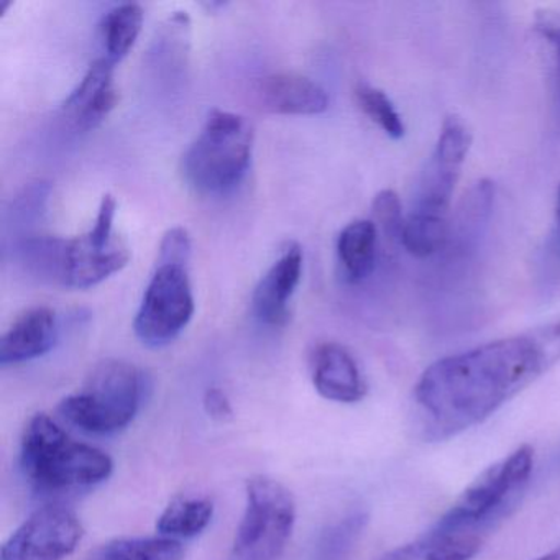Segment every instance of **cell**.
I'll return each mask as SVG.
<instances>
[{"label": "cell", "mask_w": 560, "mask_h": 560, "mask_svg": "<svg viewBox=\"0 0 560 560\" xmlns=\"http://www.w3.org/2000/svg\"><path fill=\"white\" fill-rule=\"evenodd\" d=\"M195 316V294L182 265H156L133 320L137 339L160 349L178 339Z\"/></svg>", "instance_id": "7"}, {"label": "cell", "mask_w": 560, "mask_h": 560, "mask_svg": "<svg viewBox=\"0 0 560 560\" xmlns=\"http://www.w3.org/2000/svg\"><path fill=\"white\" fill-rule=\"evenodd\" d=\"M471 147V132L458 116L442 124L434 152L422 172L412 212L447 218L455 185Z\"/></svg>", "instance_id": "10"}, {"label": "cell", "mask_w": 560, "mask_h": 560, "mask_svg": "<svg viewBox=\"0 0 560 560\" xmlns=\"http://www.w3.org/2000/svg\"><path fill=\"white\" fill-rule=\"evenodd\" d=\"M83 537L84 526L74 511L48 504L8 537L0 560H67L77 552Z\"/></svg>", "instance_id": "9"}, {"label": "cell", "mask_w": 560, "mask_h": 560, "mask_svg": "<svg viewBox=\"0 0 560 560\" xmlns=\"http://www.w3.org/2000/svg\"><path fill=\"white\" fill-rule=\"evenodd\" d=\"M536 560H560V546Z\"/></svg>", "instance_id": "29"}, {"label": "cell", "mask_w": 560, "mask_h": 560, "mask_svg": "<svg viewBox=\"0 0 560 560\" xmlns=\"http://www.w3.org/2000/svg\"><path fill=\"white\" fill-rule=\"evenodd\" d=\"M303 277V252L298 244L284 248L270 270L258 281L254 293L255 316L270 327L290 323V303Z\"/></svg>", "instance_id": "11"}, {"label": "cell", "mask_w": 560, "mask_h": 560, "mask_svg": "<svg viewBox=\"0 0 560 560\" xmlns=\"http://www.w3.org/2000/svg\"><path fill=\"white\" fill-rule=\"evenodd\" d=\"M116 211V199L104 196L93 228L81 237L67 241L65 288L90 290L129 265V247L114 234Z\"/></svg>", "instance_id": "8"}, {"label": "cell", "mask_w": 560, "mask_h": 560, "mask_svg": "<svg viewBox=\"0 0 560 560\" xmlns=\"http://www.w3.org/2000/svg\"><path fill=\"white\" fill-rule=\"evenodd\" d=\"M560 362V319L444 357L412 392L415 424L428 442L462 434Z\"/></svg>", "instance_id": "1"}, {"label": "cell", "mask_w": 560, "mask_h": 560, "mask_svg": "<svg viewBox=\"0 0 560 560\" xmlns=\"http://www.w3.org/2000/svg\"><path fill=\"white\" fill-rule=\"evenodd\" d=\"M261 109L278 116H319L329 107V96L310 78L278 73L264 78L257 86Z\"/></svg>", "instance_id": "15"}, {"label": "cell", "mask_w": 560, "mask_h": 560, "mask_svg": "<svg viewBox=\"0 0 560 560\" xmlns=\"http://www.w3.org/2000/svg\"><path fill=\"white\" fill-rule=\"evenodd\" d=\"M534 25L540 37L552 48L553 96H556V109L560 116V14L550 11L537 12Z\"/></svg>", "instance_id": "26"}, {"label": "cell", "mask_w": 560, "mask_h": 560, "mask_svg": "<svg viewBox=\"0 0 560 560\" xmlns=\"http://www.w3.org/2000/svg\"><path fill=\"white\" fill-rule=\"evenodd\" d=\"M378 229L373 221L350 222L337 238V255L350 283H360L375 270Z\"/></svg>", "instance_id": "17"}, {"label": "cell", "mask_w": 560, "mask_h": 560, "mask_svg": "<svg viewBox=\"0 0 560 560\" xmlns=\"http://www.w3.org/2000/svg\"><path fill=\"white\" fill-rule=\"evenodd\" d=\"M212 516L214 504L209 498L178 497L160 514L156 530L172 539H192L208 529Z\"/></svg>", "instance_id": "18"}, {"label": "cell", "mask_w": 560, "mask_h": 560, "mask_svg": "<svg viewBox=\"0 0 560 560\" xmlns=\"http://www.w3.org/2000/svg\"><path fill=\"white\" fill-rule=\"evenodd\" d=\"M252 152V124L238 114L212 109L183 156V178L199 195H228L247 176Z\"/></svg>", "instance_id": "3"}, {"label": "cell", "mask_w": 560, "mask_h": 560, "mask_svg": "<svg viewBox=\"0 0 560 560\" xmlns=\"http://www.w3.org/2000/svg\"><path fill=\"white\" fill-rule=\"evenodd\" d=\"M191 255V238L183 228H173L163 235L160 245L159 265H182L186 267Z\"/></svg>", "instance_id": "27"}, {"label": "cell", "mask_w": 560, "mask_h": 560, "mask_svg": "<svg viewBox=\"0 0 560 560\" xmlns=\"http://www.w3.org/2000/svg\"><path fill=\"white\" fill-rule=\"evenodd\" d=\"M58 339V319L47 306L25 311L0 339V365H19L47 355Z\"/></svg>", "instance_id": "14"}, {"label": "cell", "mask_w": 560, "mask_h": 560, "mask_svg": "<svg viewBox=\"0 0 560 560\" xmlns=\"http://www.w3.org/2000/svg\"><path fill=\"white\" fill-rule=\"evenodd\" d=\"M145 392L142 370L124 360H104L94 366L80 392L58 405V412L88 434L113 435L137 418Z\"/></svg>", "instance_id": "4"}, {"label": "cell", "mask_w": 560, "mask_h": 560, "mask_svg": "<svg viewBox=\"0 0 560 560\" xmlns=\"http://www.w3.org/2000/svg\"><path fill=\"white\" fill-rule=\"evenodd\" d=\"M448 241L447 218L411 212L402 228L401 244L418 258L431 257L442 250Z\"/></svg>", "instance_id": "22"}, {"label": "cell", "mask_w": 560, "mask_h": 560, "mask_svg": "<svg viewBox=\"0 0 560 560\" xmlns=\"http://www.w3.org/2000/svg\"><path fill=\"white\" fill-rule=\"evenodd\" d=\"M296 501L280 481L257 475L247 481L245 510L229 560H280L293 536Z\"/></svg>", "instance_id": "6"}, {"label": "cell", "mask_w": 560, "mask_h": 560, "mask_svg": "<svg viewBox=\"0 0 560 560\" xmlns=\"http://www.w3.org/2000/svg\"><path fill=\"white\" fill-rule=\"evenodd\" d=\"M143 27V11L137 4H122L107 12L101 25L106 58L120 63L137 44Z\"/></svg>", "instance_id": "20"}, {"label": "cell", "mask_w": 560, "mask_h": 560, "mask_svg": "<svg viewBox=\"0 0 560 560\" xmlns=\"http://www.w3.org/2000/svg\"><path fill=\"white\" fill-rule=\"evenodd\" d=\"M311 378L324 399L342 405L362 401L369 392L359 363L346 347L336 342H324L314 349Z\"/></svg>", "instance_id": "12"}, {"label": "cell", "mask_w": 560, "mask_h": 560, "mask_svg": "<svg viewBox=\"0 0 560 560\" xmlns=\"http://www.w3.org/2000/svg\"><path fill=\"white\" fill-rule=\"evenodd\" d=\"M372 211L376 229H382L392 241L398 238L401 242L406 219H402V206L398 195L392 189H383L373 199Z\"/></svg>", "instance_id": "25"}, {"label": "cell", "mask_w": 560, "mask_h": 560, "mask_svg": "<svg viewBox=\"0 0 560 560\" xmlns=\"http://www.w3.org/2000/svg\"><path fill=\"white\" fill-rule=\"evenodd\" d=\"M202 406H205L206 415L212 421L228 422L234 418L231 399L225 395L224 389L218 388V386L206 389L205 396H202Z\"/></svg>", "instance_id": "28"}, {"label": "cell", "mask_w": 560, "mask_h": 560, "mask_svg": "<svg viewBox=\"0 0 560 560\" xmlns=\"http://www.w3.org/2000/svg\"><path fill=\"white\" fill-rule=\"evenodd\" d=\"M557 222H559V234H560V183H559V189H557Z\"/></svg>", "instance_id": "30"}, {"label": "cell", "mask_w": 560, "mask_h": 560, "mask_svg": "<svg viewBox=\"0 0 560 560\" xmlns=\"http://www.w3.org/2000/svg\"><path fill=\"white\" fill-rule=\"evenodd\" d=\"M357 103L366 117L375 122L386 136L399 140L405 137L406 127L395 104L378 88L370 84H359L355 90Z\"/></svg>", "instance_id": "23"}, {"label": "cell", "mask_w": 560, "mask_h": 560, "mask_svg": "<svg viewBox=\"0 0 560 560\" xmlns=\"http://www.w3.org/2000/svg\"><path fill=\"white\" fill-rule=\"evenodd\" d=\"M534 468V448L524 444L485 468L435 523L442 529L488 536L520 503Z\"/></svg>", "instance_id": "5"}, {"label": "cell", "mask_w": 560, "mask_h": 560, "mask_svg": "<svg viewBox=\"0 0 560 560\" xmlns=\"http://www.w3.org/2000/svg\"><path fill=\"white\" fill-rule=\"evenodd\" d=\"M86 560H185L182 540L166 536L120 537L97 547Z\"/></svg>", "instance_id": "19"}, {"label": "cell", "mask_w": 560, "mask_h": 560, "mask_svg": "<svg viewBox=\"0 0 560 560\" xmlns=\"http://www.w3.org/2000/svg\"><path fill=\"white\" fill-rule=\"evenodd\" d=\"M116 65L100 58L91 65L81 83L63 103V110L74 126L83 130L96 129L119 103V93L114 84Z\"/></svg>", "instance_id": "13"}, {"label": "cell", "mask_w": 560, "mask_h": 560, "mask_svg": "<svg viewBox=\"0 0 560 560\" xmlns=\"http://www.w3.org/2000/svg\"><path fill=\"white\" fill-rule=\"evenodd\" d=\"M22 264L35 277L65 287L67 280V241L55 237L28 238L21 247Z\"/></svg>", "instance_id": "21"}, {"label": "cell", "mask_w": 560, "mask_h": 560, "mask_svg": "<svg viewBox=\"0 0 560 560\" xmlns=\"http://www.w3.org/2000/svg\"><path fill=\"white\" fill-rule=\"evenodd\" d=\"M485 540L483 534L434 526L424 536L389 550L380 560H471Z\"/></svg>", "instance_id": "16"}, {"label": "cell", "mask_w": 560, "mask_h": 560, "mask_svg": "<svg viewBox=\"0 0 560 560\" xmlns=\"http://www.w3.org/2000/svg\"><path fill=\"white\" fill-rule=\"evenodd\" d=\"M21 467L37 490L70 493L109 480L114 462L106 452L77 441L50 416L38 412L22 434Z\"/></svg>", "instance_id": "2"}, {"label": "cell", "mask_w": 560, "mask_h": 560, "mask_svg": "<svg viewBox=\"0 0 560 560\" xmlns=\"http://www.w3.org/2000/svg\"><path fill=\"white\" fill-rule=\"evenodd\" d=\"M365 513H353L334 524L320 540L319 560H343L366 526Z\"/></svg>", "instance_id": "24"}]
</instances>
